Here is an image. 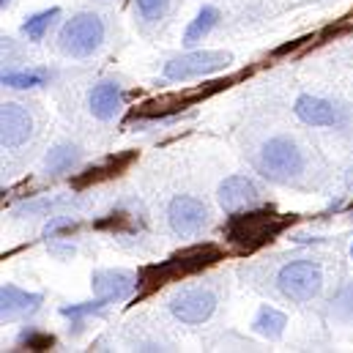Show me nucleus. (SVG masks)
Returning <instances> with one entry per match:
<instances>
[{"label":"nucleus","mask_w":353,"mask_h":353,"mask_svg":"<svg viewBox=\"0 0 353 353\" xmlns=\"http://www.w3.org/2000/svg\"><path fill=\"white\" fill-rule=\"evenodd\" d=\"M132 159H134V154H123V157H118V159H115V157H110L104 165L90 168L88 176L77 178V181H74V186H80V189H83V186H88V183H96V181H104V178L118 176V173H121V170H123V168H126Z\"/></svg>","instance_id":"obj_17"},{"label":"nucleus","mask_w":353,"mask_h":353,"mask_svg":"<svg viewBox=\"0 0 353 353\" xmlns=\"http://www.w3.org/2000/svg\"><path fill=\"white\" fill-rule=\"evenodd\" d=\"M0 6H3V8H6V6H8V0H0Z\"/></svg>","instance_id":"obj_24"},{"label":"nucleus","mask_w":353,"mask_h":353,"mask_svg":"<svg viewBox=\"0 0 353 353\" xmlns=\"http://www.w3.org/2000/svg\"><path fill=\"white\" fill-rule=\"evenodd\" d=\"M104 22L99 14L93 11H80L72 19L63 22L61 33H58V47L63 55L69 58H88L93 52L101 50L104 44Z\"/></svg>","instance_id":"obj_2"},{"label":"nucleus","mask_w":353,"mask_h":353,"mask_svg":"<svg viewBox=\"0 0 353 353\" xmlns=\"http://www.w3.org/2000/svg\"><path fill=\"white\" fill-rule=\"evenodd\" d=\"M17 343H19L22 348H30V351H47V348L55 345V337L47 334V332H39V329H28V332L19 334Z\"/></svg>","instance_id":"obj_22"},{"label":"nucleus","mask_w":353,"mask_h":353,"mask_svg":"<svg viewBox=\"0 0 353 353\" xmlns=\"http://www.w3.org/2000/svg\"><path fill=\"white\" fill-rule=\"evenodd\" d=\"M41 301H44L41 293H28L17 285H3V290H0V315H3V321H17V318L39 310Z\"/></svg>","instance_id":"obj_13"},{"label":"nucleus","mask_w":353,"mask_h":353,"mask_svg":"<svg viewBox=\"0 0 353 353\" xmlns=\"http://www.w3.org/2000/svg\"><path fill=\"white\" fill-rule=\"evenodd\" d=\"M216 197L228 214H236V211H247L261 203V186L247 176H230L219 183Z\"/></svg>","instance_id":"obj_10"},{"label":"nucleus","mask_w":353,"mask_h":353,"mask_svg":"<svg viewBox=\"0 0 353 353\" xmlns=\"http://www.w3.org/2000/svg\"><path fill=\"white\" fill-rule=\"evenodd\" d=\"M134 3H137V11H140V17L145 22L162 19L165 11H168V6H170V0H134Z\"/></svg>","instance_id":"obj_23"},{"label":"nucleus","mask_w":353,"mask_h":353,"mask_svg":"<svg viewBox=\"0 0 353 353\" xmlns=\"http://www.w3.org/2000/svg\"><path fill=\"white\" fill-rule=\"evenodd\" d=\"M214 310H216V299L205 288H186L170 299V312L181 323H189V326L208 321L214 315Z\"/></svg>","instance_id":"obj_8"},{"label":"nucleus","mask_w":353,"mask_h":353,"mask_svg":"<svg viewBox=\"0 0 353 353\" xmlns=\"http://www.w3.org/2000/svg\"><path fill=\"white\" fill-rule=\"evenodd\" d=\"M351 258H353V244H351Z\"/></svg>","instance_id":"obj_25"},{"label":"nucleus","mask_w":353,"mask_h":353,"mask_svg":"<svg viewBox=\"0 0 353 353\" xmlns=\"http://www.w3.org/2000/svg\"><path fill=\"white\" fill-rule=\"evenodd\" d=\"M88 110L96 121H112L121 110V85L112 80L93 85L88 93Z\"/></svg>","instance_id":"obj_14"},{"label":"nucleus","mask_w":353,"mask_h":353,"mask_svg":"<svg viewBox=\"0 0 353 353\" xmlns=\"http://www.w3.org/2000/svg\"><path fill=\"white\" fill-rule=\"evenodd\" d=\"M58 17H61V8H58V6H55V8H47V11H39V14H33V17L25 19L22 33L28 36V41H41L44 33L50 30V25H52Z\"/></svg>","instance_id":"obj_19"},{"label":"nucleus","mask_w":353,"mask_h":353,"mask_svg":"<svg viewBox=\"0 0 353 353\" xmlns=\"http://www.w3.org/2000/svg\"><path fill=\"white\" fill-rule=\"evenodd\" d=\"M255 168L271 181L288 183L296 176H301L304 170V154L299 151V145L290 137H271L265 140L258 151Z\"/></svg>","instance_id":"obj_3"},{"label":"nucleus","mask_w":353,"mask_h":353,"mask_svg":"<svg viewBox=\"0 0 353 353\" xmlns=\"http://www.w3.org/2000/svg\"><path fill=\"white\" fill-rule=\"evenodd\" d=\"M276 285H279L285 299H290L296 304H304V301H312L321 293L323 274L312 261H293V263L282 265V271L276 276Z\"/></svg>","instance_id":"obj_4"},{"label":"nucleus","mask_w":353,"mask_h":353,"mask_svg":"<svg viewBox=\"0 0 353 353\" xmlns=\"http://www.w3.org/2000/svg\"><path fill=\"white\" fill-rule=\"evenodd\" d=\"M90 285H93L96 296H101L107 301H123L137 290L140 276H134L132 271H123V268H101V271H93Z\"/></svg>","instance_id":"obj_11"},{"label":"nucleus","mask_w":353,"mask_h":353,"mask_svg":"<svg viewBox=\"0 0 353 353\" xmlns=\"http://www.w3.org/2000/svg\"><path fill=\"white\" fill-rule=\"evenodd\" d=\"M290 222H293V216H282V214H276V211H271V208H258V211L247 208V214H239V211H236V214L228 219L225 236H228V241L236 244L239 250L252 252V250L263 247L268 241H274Z\"/></svg>","instance_id":"obj_1"},{"label":"nucleus","mask_w":353,"mask_h":353,"mask_svg":"<svg viewBox=\"0 0 353 353\" xmlns=\"http://www.w3.org/2000/svg\"><path fill=\"white\" fill-rule=\"evenodd\" d=\"M228 63H233L230 52H222V50H194V52H186V55H178L173 61H168L165 63V77L176 80V83H183V80L214 74V72L225 69Z\"/></svg>","instance_id":"obj_5"},{"label":"nucleus","mask_w":353,"mask_h":353,"mask_svg":"<svg viewBox=\"0 0 353 353\" xmlns=\"http://www.w3.org/2000/svg\"><path fill=\"white\" fill-rule=\"evenodd\" d=\"M216 261H219V250L214 244H203V247H189V250L178 252V255H173L170 261H165L162 265H148L145 271L157 274V279H151L154 288H157V285H165L168 279H178V276L194 274V271L216 263Z\"/></svg>","instance_id":"obj_6"},{"label":"nucleus","mask_w":353,"mask_h":353,"mask_svg":"<svg viewBox=\"0 0 353 353\" xmlns=\"http://www.w3.org/2000/svg\"><path fill=\"white\" fill-rule=\"evenodd\" d=\"M50 77L47 69H22V72H6L3 74V85L8 88H36L44 85Z\"/></svg>","instance_id":"obj_20"},{"label":"nucleus","mask_w":353,"mask_h":353,"mask_svg":"<svg viewBox=\"0 0 353 353\" xmlns=\"http://www.w3.org/2000/svg\"><path fill=\"white\" fill-rule=\"evenodd\" d=\"M252 326H255L258 334H263L268 340H276V337H282V332L288 326V318H285V312H279L274 307H261V312L255 315Z\"/></svg>","instance_id":"obj_16"},{"label":"nucleus","mask_w":353,"mask_h":353,"mask_svg":"<svg viewBox=\"0 0 353 353\" xmlns=\"http://www.w3.org/2000/svg\"><path fill=\"white\" fill-rule=\"evenodd\" d=\"M107 304H110V301L99 296L96 301H85V304H66V307H61V315H63V318H72L74 332H80L83 318H88V315H101Z\"/></svg>","instance_id":"obj_21"},{"label":"nucleus","mask_w":353,"mask_h":353,"mask_svg":"<svg viewBox=\"0 0 353 353\" xmlns=\"http://www.w3.org/2000/svg\"><path fill=\"white\" fill-rule=\"evenodd\" d=\"M168 219H170V228L176 236H194L200 233L205 225H208V208L203 200L192 197V194H176L170 200V208H168Z\"/></svg>","instance_id":"obj_7"},{"label":"nucleus","mask_w":353,"mask_h":353,"mask_svg":"<svg viewBox=\"0 0 353 353\" xmlns=\"http://www.w3.org/2000/svg\"><path fill=\"white\" fill-rule=\"evenodd\" d=\"M33 137V115L14 101H6L0 110V140L3 148L14 151L19 145H25Z\"/></svg>","instance_id":"obj_9"},{"label":"nucleus","mask_w":353,"mask_h":353,"mask_svg":"<svg viewBox=\"0 0 353 353\" xmlns=\"http://www.w3.org/2000/svg\"><path fill=\"white\" fill-rule=\"evenodd\" d=\"M296 115L307 126H337L343 121V110L337 104H332L323 96H312V93H301L296 99Z\"/></svg>","instance_id":"obj_12"},{"label":"nucleus","mask_w":353,"mask_h":353,"mask_svg":"<svg viewBox=\"0 0 353 353\" xmlns=\"http://www.w3.org/2000/svg\"><path fill=\"white\" fill-rule=\"evenodd\" d=\"M216 22H219V8L203 6V8L197 11V17L189 22L186 33H183V47H194L197 41H203V39L216 28Z\"/></svg>","instance_id":"obj_15"},{"label":"nucleus","mask_w":353,"mask_h":353,"mask_svg":"<svg viewBox=\"0 0 353 353\" xmlns=\"http://www.w3.org/2000/svg\"><path fill=\"white\" fill-rule=\"evenodd\" d=\"M77 162H80V151H77V145L63 143V145H58V148L50 151V157H47V173H52V176L69 173Z\"/></svg>","instance_id":"obj_18"}]
</instances>
